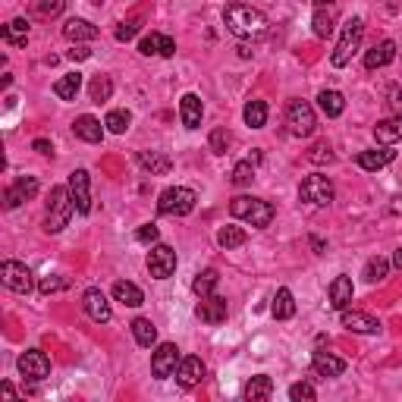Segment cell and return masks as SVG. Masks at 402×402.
<instances>
[{
  "label": "cell",
  "instance_id": "54",
  "mask_svg": "<svg viewBox=\"0 0 402 402\" xmlns=\"http://www.w3.org/2000/svg\"><path fill=\"white\" fill-rule=\"evenodd\" d=\"M311 248H314V252H318V255H320V252H324V242H320V239H318V236H311Z\"/></svg>",
  "mask_w": 402,
  "mask_h": 402
},
{
  "label": "cell",
  "instance_id": "22",
  "mask_svg": "<svg viewBox=\"0 0 402 402\" xmlns=\"http://www.w3.org/2000/svg\"><path fill=\"white\" fill-rule=\"evenodd\" d=\"M72 133H76L79 138H82V142L98 145L101 138H104V126H101V120H98V116L85 113V116H79V120L72 123Z\"/></svg>",
  "mask_w": 402,
  "mask_h": 402
},
{
  "label": "cell",
  "instance_id": "57",
  "mask_svg": "<svg viewBox=\"0 0 402 402\" xmlns=\"http://www.w3.org/2000/svg\"><path fill=\"white\" fill-rule=\"evenodd\" d=\"M91 4H98V6H101V4H104V0H91Z\"/></svg>",
  "mask_w": 402,
  "mask_h": 402
},
{
  "label": "cell",
  "instance_id": "32",
  "mask_svg": "<svg viewBox=\"0 0 402 402\" xmlns=\"http://www.w3.org/2000/svg\"><path fill=\"white\" fill-rule=\"evenodd\" d=\"M217 283H220V274H217L214 267H204L201 274H195V280H192V292L199 298H204V296H211V292L217 289Z\"/></svg>",
  "mask_w": 402,
  "mask_h": 402
},
{
  "label": "cell",
  "instance_id": "31",
  "mask_svg": "<svg viewBox=\"0 0 402 402\" xmlns=\"http://www.w3.org/2000/svg\"><path fill=\"white\" fill-rule=\"evenodd\" d=\"M318 104H320V111H324L327 116H342V111H346V98H342L340 91H333V89H324L318 94Z\"/></svg>",
  "mask_w": 402,
  "mask_h": 402
},
{
  "label": "cell",
  "instance_id": "39",
  "mask_svg": "<svg viewBox=\"0 0 402 402\" xmlns=\"http://www.w3.org/2000/svg\"><path fill=\"white\" fill-rule=\"evenodd\" d=\"M111 94H113V79L111 76H94L91 79V101L94 104H104V101H111Z\"/></svg>",
  "mask_w": 402,
  "mask_h": 402
},
{
  "label": "cell",
  "instance_id": "15",
  "mask_svg": "<svg viewBox=\"0 0 402 402\" xmlns=\"http://www.w3.org/2000/svg\"><path fill=\"white\" fill-rule=\"evenodd\" d=\"M195 314L204 320V324H211V327H217V324H223L226 320V298L223 296H204L201 302H199V308H195Z\"/></svg>",
  "mask_w": 402,
  "mask_h": 402
},
{
  "label": "cell",
  "instance_id": "55",
  "mask_svg": "<svg viewBox=\"0 0 402 402\" xmlns=\"http://www.w3.org/2000/svg\"><path fill=\"white\" fill-rule=\"evenodd\" d=\"M393 264H396L402 270V248H396V255H393Z\"/></svg>",
  "mask_w": 402,
  "mask_h": 402
},
{
  "label": "cell",
  "instance_id": "45",
  "mask_svg": "<svg viewBox=\"0 0 402 402\" xmlns=\"http://www.w3.org/2000/svg\"><path fill=\"white\" fill-rule=\"evenodd\" d=\"M67 286H69L67 277H45V280L38 283L41 296H54V292H60V289H67Z\"/></svg>",
  "mask_w": 402,
  "mask_h": 402
},
{
  "label": "cell",
  "instance_id": "42",
  "mask_svg": "<svg viewBox=\"0 0 402 402\" xmlns=\"http://www.w3.org/2000/svg\"><path fill=\"white\" fill-rule=\"evenodd\" d=\"M230 142H233V135H230V129H226V126H217L214 133H211V138H208V145H211V151H214V155H226Z\"/></svg>",
  "mask_w": 402,
  "mask_h": 402
},
{
  "label": "cell",
  "instance_id": "19",
  "mask_svg": "<svg viewBox=\"0 0 402 402\" xmlns=\"http://www.w3.org/2000/svg\"><path fill=\"white\" fill-rule=\"evenodd\" d=\"M177 380L182 386H195V384H201L204 380V362L199 355H186L179 362V368H177Z\"/></svg>",
  "mask_w": 402,
  "mask_h": 402
},
{
  "label": "cell",
  "instance_id": "52",
  "mask_svg": "<svg viewBox=\"0 0 402 402\" xmlns=\"http://www.w3.org/2000/svg\"><path fill=\"white\" fill-rule=\"evenodd\" d=\"M89 57H91L89 48H72L69 50V60H89Z\"/></svg>",
  "mask_w": 402,
  "mask_h": 402
},
{
  "label": "cell",
  "instance_id": "12",
  "mask_svg": "<svg viewBox=\"0 0 402 402\" xmlns=\"http://www.w3.org/2000/svg\"><path fill=\"white\" fill-rule=\"evenodd\" d=\"M16 368L26 380H45L50 374V358L41 352V349H28V352L19 355Z\"/></svg>",
  "mask_w": 402,
  "mask_h": 402
},
{
  "label": "cell",
  "instance_id": "21",
  "mask_svg": "<svg viewBox=\"0 0 402 402\" xmlns=\"http://www.w3.org/2000/svg\"><path fill=\"white\" fill-rule=\"evenodd\" d=\"M201 113H204V107H201V98L199 94H182V101H179V116H182V126L186 129H199L201 126Z\"/></svg>",
  "mask_w": 402,
  "mask_h": 402
},
{
  "label": "cell",
  "instance_id": "16",
  "mask_svg": "<svg viewBox=\"0 0 402 402\" xmlns=\"http://www.w3.org/2000/svg\"><path fill=\"white\" fill-rule=\"evenodd\" d=\"M138 50H142L145 57H173L177 54V41L170 38V35H157V32H151V35H145L142 41H138Z\"/></svg>",
  "mask_w": 402,
  "mask_h": 402
},
{
  "label": "cell",
  "instance_id": "44",
  "mask_svg": "<svg viewBox=\"0 0 402 402\" xmlns=\"http://www.w3.org/2000/svg\"><path fill=\"white\" fill-rule=\"evenodd\" d=\"M318 393H314V386L308 384V380H302V384H292L289 386V399L292 402H311Z\"/></svg>",
  "mask_w": 402,
  "mask_h": 402
},
{
  "label": "cell",
  "instance_id": "34",
  "mask_svg": "<svg viewBox=\"0 0 402 402\" xmlns=\"http://www.w3.org/2000/svg\"><path fill=\"white\" fill-rule=\"evenodd\" d=\"M270 311H274L277 320H289L292 314H296V298H292V292H289V289H277Z\"/></svg>",
  "mask_w": 402,
  "mask_h": 402
},
{
  "label": "cell",
  "instance_id": "13",
  "mask_svg": "<svg viewBox=\"0 0 402 402\" xmlns=\"http://www.w3.org/2000/svg\"><path fill=\"white\" fill-rule=\"evenodd\" d=\"M82 308H85V314H89L94 324H107V320L113 318L111 302H107V296L98 286H91V289L82 292Z\"/></svg>",
  "mask_w": 402,
  "mask_h": 402
},
{
  "label": "cell",
  "instance_id": "51",
  "mask_svg": "<svg viewBox=\"0 0 402 402\" xmlns=\"http://www.w3.org/2000/svg\"><path fill=\"white\" fill-rule=\"evenodd\" d=\"M32 148L38 151V155H50V151H54V148H50V142H48V138H35V142H32Z\"/></svg>",
  "mask_w": 402,
  "mask_h": 402
},
{
  "label": "cell",
  "instance_id": "24",
  "mask_svg": "<svg viewBox=\"0 0 402 402\" xmlns=\"http://www.w3.org/2000/svg\"><path fill=\"white\" fill-rule=\"evenodd\" d=\"M138 164H142V170H148L151 177H167V173L173 170V160L167 155H160V151H138Z\"/></svg>",
  "mask_w": 402,
  "mask_h": 402
},
{
  "label": "cell",
  "instance_id": "20",
  "mask_svg": "<svg viewBox=\"0 0 402 402\" xmlns=\"http://www.w3.org/2000/svg\"><path fill=\"white\" fill-rule=\"evenodd\" d=\"M396 60V41H380V45H374L364 54V69H380V67H386V63H393Z\"/></svg>",
  "mask_w": 402,
  "mask_h": 402
},
{
  "label": "cell",
  "instance_id": "46",
  "mask_svg": "<svg viewBox=\"0 0 402 402\" xmlns=\"http://www.w3.org/2000/svg\"><path fill=\"white\" fill-rule=\"evenodd\" d=\"M308 160H311V164H330V160H333L330 145H327V142H318V145H314V148L308 151Z\"/></svg>",
  "mask_w": 402,
  "mask_h": 402
},
{
  "label": "cell",
  "instance_id": "18",
  "mask_svg": "<svg viewBox=\"0 0 402 402\" xmlns=\"http://www.w3.org/2000/svg\"><path fill=\"white\" fill-rule=\"evenodd\" d=\"M393 157H396V151H393L390 145H380V148L362 151V155H358V167L374 173V170H384L386 164H393Z\"/></svg>",
  "mask_w": 402,
  "mask_h": 402
},
{
  "label": "cell",
  "instance_id": "43",
  "mask_svg": "<svg viewBox=\"0 0 402 402\" xmlns=\"http://www.w3.org/2000/svg\"><path fill=\"white\" fill-rule=\"evenodd\" d=\"M252 179H255V167H252V160H239V164L233 167V186H248Z\"/></svg>",
  "mask_w": 402,
  "mask_h": 402
},
{
  "label": "cell",
  "instance_id": "5",
  "mask_svg": "<svg viewBox=\"0 0 402 402\" xmlns=\"http://www.w3.org/2000/svg\"><path fill=\"white\" fill-rule=\"evenodd\" d=\"M362 35H364V23H362V19H358V16L346 19L340 41H336V48H333V54H330L333 67H346V63L352 60V54L358 50V45H362Z\"/></svg>",
  "mask_w": 402,
  "mask_h": 402
},
{
  "label": "cell",
  "instance_id": "28",
  "mask_svg": "<svg viewBox=\"0 0 402 402\" xmlns=\"http://www.w3.org/2000/svg\"><path fill=\"white\" fill-rule=\"evenodd\" d=\"M113 298L116 302H123V305H129V308H138V305L145 302V292L129 280H116L113 283Z\"/></svg>",
  "mask_w": 402,
  "mask_h": 402
},
{
  "label": "cell",
  "instance_id": "35",
  "mask_svg": "<svg viewBox=\"0 0 402 402\" xmlns=\"http://www.w3.org/2000/svg\"><path fill=\"white\" fill-rule=\"evenodd\" d=\"M133 336H135V342L138 346H145V349H151L157 342V327L151 324L148 318H135L133 320Z\"/></svg>",
  "mask_w": 402,
  "mask_h": 402
},
{
  "label": "cell",
  "instance_id": "9",
  "mask_svg": "<svg viewBox=\"0 0 402 402\" xmlns=\"http://www.w3.org/2000/svg\"><path fill=\"white\" fill-rule=\"evenodd\" d=\"M179 349H177V342H160L157 346V352L151 355V374H155L157 380H167V377H173L177 374V368H179Z\"/></svg>",
  "mask_w": 402,
  "mask_h": 402
},
{
  "label": "cell",
  "instance_id": "23",
  "mask_svg": "<svg viewBox=\"0 0 402 402\" xmlns=\"http://www.w3.org/2000/svg\"><path fill=\"white\" fill-rule=\"evenodd\" d=\"M352 277H346V274H340L336 280L330 283V305L336 311H342V308H349L352 305Z\"/></svg>",
  "mask_w": 402,
  "mask_h": 402
},
{
  "label": "cell",
  "instance_id": "7",
  "mask_svg": "<svg viewBox=\"0 0 402 402\" xmlns=\"http://www.w3.org/2000/svg\"><path fill=\"white\" fill-rule=\"evenodd\" d=\"M333 182L327 177H320V173H314V177H305L302 186H298V199L314 204V208H327V204H333Z\"/></svg>",
  "mask_w": 402,
  "mask_h": 402
},
{
  "label": "cell",
  "instance_id": "33",
  "mask_svg": "<svg viewBox=\"0 0 402 402\" xmlns=\"http://www.w3.org/2000/svg\"><path fill=\"white\" fill-rule=\"evenodd\" d=\"M270 393H274V380H270L267 374L252 377V380H248V386H245V399H248V402L270 399Z\"/></svg>",
  "mask_w": 402,
  "mask_h": 402
},
{
  "label": "cell",
  "instance_id": "2",
  "mask_svg": "<svg viewBox=\"0 0 402 402\" xmlns=\"http://www.w3.org/2000/svg\"><path fill=\"white\" fill-rule=\"evenodd\" d=\"M230 214L236 220H245V223L258 226V230H264V226L274 223V204L264 199H252V195H236L230 201Z\"/></svg>",
  "mask_w": 402,
  "mask_h": 402
},
{
  "label": "cell",
  "instance_id": "1",
  "mask_svg": "<svg viewBox=\"0 0 402 402\" xmlns=\"http://www.w3.org/2000/svg\"><path fill=\"white\" fill-rule=\"evenodd\" d=\"M223 23L236 38H261L267 32V16L248 4H230L223 10Z\"/></svg>",
  "mask_w": 402,
  "mask_h": 402
},
{
  "label": "cell",
  "instance_id": "56",
  "mask_svg": "<svg viewBox=\"0 0 402 402\" xmlns=\"http://www.w3.org/2000/svg\"><path fill=\"white\" fill-rule=\"evenodd\" d=\"M333 0H314V6H330Z\"/></svg>",
  "mask_w": 402,
  "mask_h": 402
},
{
  "label": "cell",
  "instance_id": "11",
  "mask_svg": "<svg viewBox=\"0 0 402 402\" xmlns=\"http://www.w3.org/2000/svg\"><path fill=\"white\" fill-rule=\"evenodd\" d=\"M67 186H69V195H72L76 211L79 214H89L91 211V177H89V170H72Z\"/></svg>",
  "mask_w": 402,
  "mask_h": 402
},
{
  "label": "cell",
  "instance_id": "8",
  "mask_svg": "<svg viewBox=\"0 0 402 402\" xmlns=\"http://www.w3.org/2000/svg\"><path fill=\"white\" fill-rule=\"evenodd\" d=\"M0 280H4L6 289L19 292V296H28L32 286H35L32 270H28L23 261H4V264H0Z\"/></svg>",
  "mask_w": 402,
  "mask_h": 402
},
{
  "label": "cell",
  "instance_id": "47",
  "mask_svg": "<svg viewBox=\"0 0 402 402\" xmlns=\"http://www.w3.org/2000/svg\"><path fill=\"white\" fill-rule=\"evenodd\" d=\"M138 28H142V23H138V19H129V23H120L116 26V41H133L135 35H138Z\"/></svg>",
  "mask_w": 402,
  "mask_h": 402
},
{
  "label": "cell",
  "instance_id": "37",
  "mask_svg": "<svg viewBox=\"0 0 402 402\" xmlns=\"http://www.w3.org/2000/svg\"><path fill=\"white\" fill-rule=\"evenodd\" d=\"M242 116H245V126L264 129V123H267V104H264V101H248Z\"/></svg>",
  "mask_w": 402,
  "mask_h": 402
},
{
  "label": "cell",
  "instance_id": "50",
  "mask_svg": "<svg viewBox=\"0 0 402 402\" xmlns=\"http://www.w3.org/2000/svg\"><path fill=\"white\" fill-rule=\"evenodd\" d=\"M386 98H390L386 104H390L393 111H399V107H402V91L399 89H390V91H386Z\"/></svg>",
  "mask_w": 402,
  "mask_h": 402
},
{
  "label": "cell",
  "instance_id": "10",
  "mask_svg": "<svg viewBox=\"0 0 402 402\" xmlns=\"http://www.w3.org/2000/svg\"><path fill=\"white\" fill-rule=\"evenodd\" d=\"M148 270L155 280H167V277H173V270H177V252H173L170 245L164 242H155V248L148 252Z\"/></svg>",
  "mask_w": 402,
  "mask_h": 402
},
{
  "label": "cell",
  "instance_id": "25",
  "mask_svg": "<svg viewBox=\"0 0 402 402\" xmlns=\"http://www.w3.org/2000/svg\"><path fill=\"white\" fill-rule=\"evenodd\" d=\"M311 368L318 371L320 377H340L342 371H346V362L342 358H336L330 352H314L311 355Z\"/></svg>",
  "mask_w": 402,
  "mask_h": 402
},
{
  "label": "cell",
  "instance_id": "26",
  "mask_svg": "<svg viewBox=\"0 0 402 402\" xmlns=\"http://www.w3.org/2000/svg\"><path fill=\"white\" fill-rule=\"evenodd\" d=\"M63 35H67V41H72V45H79V41H94L98 38V26H91L89 19H69V23L63 26Z\"/></svg>",
  "mask_w": 402,
  "mask_h": 402
},
{
  "label": "cell",
  "instance_id": "27",
  "mask_svg": "<svg viewBox=\"0 0 402 402\" xmlns=\"http://www.w3.org/2000/svg\"><path fill=\"white\" fill-rule=\"evenodd\" d=\"M311 26H314V35H318V38H330V35H333V26H336V10H333V4H330V6H314Z\"/></svg>",
  "mask_w": 402,
  "mask_h": 402
},
{
  "label": "cell",
  "instance_id": "53",
  "mask_svg": "<svg viewBox=\"0 0 402 402\" xmlns=\"http://www.w3.org/2000/svg\"><path fill=\"white\" fill-rule=\"evenodd\" d=\"M0 393H4L6 399H16V390H13V384H0Z\"/></svg>",
  "mask_w": 402,
  "mask_h": 402
},
{
  "label": "cell",
  "instance_id": "49",
  "mask_svg": "<svg viewBox=\"0 0 402 402\" xmlns=\"http://www.w3.org/2000/svg\"><path fill=\"white\" fill-rule=\"evenodd\" d=\"M63 6H67V0H41L38 13H41V16H60Z\"/></svg>",
  "mask_w": 402,
  "mask_h": 402
},
{
  "label": "cell",
  "instance_id": "48",
  "mask_svg": "<svg viewBox=\"0 0 402 402\" xmlns=\"http://www.w3.org/2000/svg\"><path fill=\"white\" fill-rule=\"evenodd\" d=\"M157 236H160V230H157L155 223L138 226V233H135V239H138V242H145V245H155V242H157Z\"/></svg>",
  "mask_w": 402,
  "mask_h": 402
},
{
  "label": "cell",
  "instance_id": "29",
  "mask_svg": "<svg viewBox=\"0 0 402 402\" xmlns=\"http://www.w3.org/2000/svg\"><path fill=\"white\" fill-rule=\"evenodd\" d=\"M374 138L380 145H396L402 138V116H390V120H380L374 126Z\"/></svg>",
  "mask_w": 402,
  "mask_h": 402
},
{
  "label": "cell",
  "instance_id": "14",
  "mask_svg": "<svg viewBox=\"0 0 402 402\" xmlns=\"http://www.w3.org/2000/svg\"><path fill=\"white\" fill-rule=\"evenodd\" d=\"M35 195H38V179H35V177H19V179L4 192V208L13 211V208H19L23 201H32Z\"/></svg>",
  "mask_w": 402,
  "mask_h": 402
},
{
  "label": "cell",
  "instance_id": "17",
  "mask_svg": "<svg viewBox=\"0 0 402 402\" xmlns=\"http://www.w3.org/2000/svg\"><path fill=\"white\" fill-rule=\"evenodd\" d=\"M342 327L352 333H364V336L380 333V320H374L364 311H349V308H342Z\"/></svg>",
  "mask_w": 402,
  "mask_h": 402
},
{
  "label": "cell",
  "instance_id": "41",
  "mask_svg": "<svg viewBox=\"0 0 402 402\" xmlns=\"http://www.w3.org/2000/svg\"><path fill=\"white\" fill-rule=\"evenodd\" d=\"M129 123H133V116H129V111H111L104 120V126L111 129L113 135H123L129 129Z\"/></svg>",
  "mask_w": 402,
  "mask_h": 402
},
{
  "label": "cell",
  "instance_id": "4",
  "mask_svg": "<svg viewBox=\"0 0 402 402\" xmlns=\"http://www.w3.org/2000/svg\"><path fill=\"white\" fill-rule=\"evenodd\" d=\"M195 201H199V195H195L192 189L170 186V189H164V192H160L157 211L164 217H186V214H192V211H195Z\"/></svg>",
  "mask_w": 402,
  "mask_h": 402
},
{
  "label": "cell",
  "instance_id": "38",
  "mask_svg": "<svg viewBox=\"0 0 402 402\" xmlns=\"http://www.w3.org/2000/svg\"><path fill=\"white\" fill-rule=\"evenodd\" d=\"M245 230L242 226H223L220 233H217V242H220V248H226V252H230V248H239V245H245Z\"/></svg>",
  "mask_w": 402,
  "mask_h": 402
},
{
  "label": "cell",
  "instance_id": "3",
  "mask_svg": "<svg viewBox=\"0 0 402 402\" xmlns=\"http://www.w3.org/2000/svg\"><path fill=\"white\" fill-rule=\"evenodd\" d=\"M72 211H76V204H72V195H69V186H57L54 192H50V201H48V217H45V233H60L63 226L69 223Z\"/></svg>",
  "mask_w": 402,
  "mask_h": 402
},
{
  "label": "cell",
  "instance_id": "30",
  "mask_svg": "<svg viewBox=\"0 0 402 402\" xmlns=\"http://www.w3.org/2000/svg\"><path fill=\"white\" fill-rule=\"evenodd\" d=\"M79 89H82V76H79V72H67L63 79H57L54 82V94L60 101H76Z\"/></svg>",
  "mask_w": 402,
  "mask_h": 402
},
{
  "label": "cell",
  "instance_id": "6",
  "mask_svg": "<svg viewBox=\"0 0 402 402\" xmlns=\"http://www.w3.org/2000/svg\"><path fill=\"white\" fill-rule=\"evenodd\" d=\"M286 126H289V135H296V138L314 135V129H318V116H314V107L308 104V101H289Z\"/></svg>",
  "mask_w": 402,
  "mask_h": 402
},
{
  "label": "cell",
  "instance_id": "40",
  "mask_svg": "<svg viewBox=\"0 0 402 402\" xmlns=\"http://www.w3.org/2000/svg\"><path fill=\"white\" fill-rule=\"evenodd\" d=\"M386 274H390V261L380 258V255H377V258H371L368 264H364V280H368V283H380Z\"/></svg>",
  "mask_w": 402,
  "mask_h": 402
},
{
  "label": "cell",
  "instance_id": "36",
  "mask_svg": "<svg viewBox=\"0 0 402 402\" xmlns=\"http://www.w3.org/2000/svg\"><path fill=\"white\" fill-rule=\"evenodd\" d=\"M4 41L6 45H13V48H26V41H28V23L26 19H13L10 26H4Z\"/></svg>",
  "mask_w": 402,
  "mask_h": 402
}]
</instances>
